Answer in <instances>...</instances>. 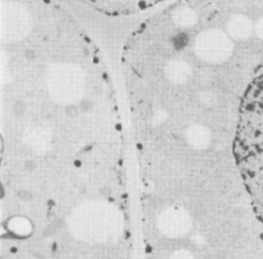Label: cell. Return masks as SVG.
I'll return each instance as SVG.
<instances>
[{"label":"cell","mask_w":263,"mask_h":259,"mask_svg":"<svg viewBox=\"0 0 263 259\" xmlns=\"http://www.w3.org/2000/svg\"><path fill=\"white\" fill-rule=\"evenodd\" d=\"M234 158L255 216L263 224V75L251 82L239 105Z\"/></svg>","instance_id":"obj_1"}]
</instances>
